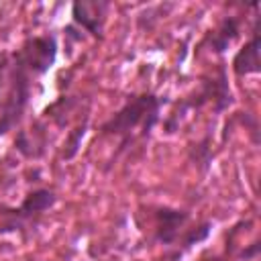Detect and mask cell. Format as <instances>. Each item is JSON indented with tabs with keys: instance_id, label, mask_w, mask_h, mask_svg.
Listing matches in <instances>:
<instances>
[{
	"instance_id": "1",
	"label": "cell",
	"mask_w": 261,
	"mask_h": 261,
	"mask_svg": "<svg viewBox=\"0 0 261 261\" xmlns=\"http://www.w3.org/2000/svg\"><path fill=\"white\" fill-rule=\"evenodd\" d=\"M165 104H169V100L151 90L133 92L124 98L122 106L100 124V133L104 137L118 139V149L112 161L151 135V130L161 122V108Z\"/></svg>"
},
{
	"instance_id": "2",
	"label": "cell",
	"mask_w": 261,
	"mask_h": 261,
	"mask_svg": "<svg viewBox=\"0 0 261 261\" xmlns=\"http://www.w3.org/2000/svg\"><path fill=\"white\" fill-rule=\"evenodd\" d=\"M151 218L149 243L161 245L165 249V259L179 261L186 251L194 245L204 243L212 232L210 220H196L192 212L167 204L147 206Z\"/></svg>"
},
{
	"instance_id": "3",
	"label": "cell",
	"mask_w": 261,
	"mask_h": 261,
	"mask_svg": "<svg viewBox=\"0 0 261 261\" xmlns=\"http://www.w3.org/2000/svg\"><path fill=\"white\" fill-rule=\"evenodd\" d=\"M35 80L16 49H0V137L22 122L33 100Z\"/></svg>"
},
{
	"instance_id": "4",
	"label": "cell",
	"mask_w": 261,
	"mask_h": 261,
	"mask_svg": "<svg viewBox=\"0 0 261 261\" xmlns=\"http://www.w3.org/2000/svg\"><path fill=\"white\" fill-rule=\"evenodd\" d=\"M232 104H234V96H232V90L228 84V65L220 57L218 63L210 71H206L198 77V86L192 90V94L184 96L177 102V108L163 120V128L169 135L175 133L184 112H188V110H202V108L210 106L214 114H222Z\"/></svg>"
},
{
	"instance_id": "5",
	"label": "cell",
	"mask_w": 261,
	"mask_h": 261,
	"mask_svg": "<svg viewBox=\"0 0 261 261\" xmlns=\"http://www.w3.org/2000/svg\"><path fill=\"white\" fill-rule=\"evenodd\" d=\"M57 202V194L51 188H33L18 206H8L0 202V234H20L22 241H29L47 210Z\"/></svg>"
},
{
	"instance_id": "6",
	"label": "cell",
	"mask_w": 261,
	"mask_h": 261,
	"mask_svg": "<svg viewBox=\"0 0 261 261\" xmlns=\"http://www.w3.org/2000/svg\"><path fill=\"white\" fill-rule=\"evenodd\" d=\"M18 57L24 61V65L33 71V75L39 80L57 61L59 53V43L53 33H43V35H29L22 39V43L16 47Z\"/></svg>"
},
{
	"instance_id": "7",
	"label": "cell",
	"mask_w": 261,
	"mask_h": 261,
	"mask_svg": "<svg viewBox=\"0 0 261 261\" xmlns=\"http://www.w3.org/2000/svg\"><path fill=\"white\" fill-rule=\"evenodd\" d=\"M112 4L110 0H73L69 6L71 24L96 41H104V27Z\"/></svg>"
},
{
	"instance_id": "8",
	"label": "cell",
	"mask_w": 261,
	"mask_h": 261,
	"mask_svg": "<svg viewBox=\"0 0 261 261\" xmlns=\"http://www.w3.org/2000/svg\"><path fill=\"white\" fill-rule=\"evenodd\" d=\"M261 16L255 14L251 20V33L249 39L241 45V49L234 53L230 61V69L237 77H247V75H257L261 71Z\"/></svg>"
},
{
	"instance_id": "9",
	"label": "cell",
	"mask_w": 261,
	"mask_h": 261,
	"mask_svg": "<svg viewBox=\"0 0 261 261\" xmlns=\"http://www.w3.org/2000/svg\"><path fill=\"white\" fill-rule=\"evenodd\" d=\"M241 31H243V16H239V14H224L218 20V24L214 29H210L202 37V41L196 47V53L206 49L212 55L222 57L226 53V49L239 39Z\"/></svg>"
},
{
	"instance_id": "10",
	"label": "cell",
	"mask_w": 261,
	"mask_h": 261,
	"mask_svg": "<svg viewBox=\"0 0 261 261\" xmlns=\"http://www.w3.org/2000/svg\"><path fill=\"white\" fill-rule=\"evenodd\" d=\"M49 124L45 118H33L29 128H18L14 137V149L27 161H39L49 147Z\"/></svg>"
},
{
	"instance_id": "11",
	"label": "cell",
	"mask_w": 261,
	"mask_h": 261,
	"mask_svg": "<svg viewBox=\"0 0 261 261\" xmlns=\"http://www.w3.org/2000/svg\"><path fill=\"white\" fill-rule=\"evenodd\" d=\"M82 108V98L80 96H69V94H61L59 98H55L49 106H45L41 118H45L47 122H51L57 128H65L71 120V114Z\"/></svg>"
},
{
	"instance_id": "12",
	"label": "cell",
	"mask_w": 261,
	"mask_h": 261,
	"mask_svg": "<svg viewBox=\"0 0 261 261\" xmlns=\"http://www.w3.org/2000/svg\"><path fill=\"white\" fill-rule=\"evenodd\" d=\"M88 128H90V112L84 114V118H80V122L65 135L63 149H61V159H63V161L75 159V155L80 153V147H82V141H84Z\"/></svg>"
},
{
	"instance_id": "13",
	"label": "cell",
	"mask_w": 261,
	"mask_h": 261,
	"mask_svg": "<svg viewBox=\"0 0 261 261\" xmlns=\"http://www.w3.org/2000/svg\"><path fill=\"white\" fill-rule=\"evenodd\" d=\"M188 159L196 165L200 173H206L212 163V149H210V135H204L200 141L188 147Z\"/></svg>"
},
{
	"instance_id": "14",
	"label": "cell",
	"mask_w": 261,
	"mask_h": 261,
	"mask_svg": "<svg viewBox=\"0 0 261 261\" xmlns=\"http://www.w3.org/2000/svg\"><path fill=\"white\" fill-rule=\"evenodd\" d=\"M239 124H243L251 133V141H253V145H257L259 143V122H257V116L251 114V112H239Z\"/></svg>"
},
{
	"instance_id": "15",
	"label": "cell",
	"mask_w": 261,
	"mask_h": 261,
	"mask_svg": "<svg viewBox=\"0 0 261 261\" xmlns=\"http://www.w3.org/2000/svg\"><path fill=\"white\" fill-rule=\"evenodd\" d=\"M259 251H261V243L255 239L251 245H247L243 251L237 253V259H239V261H251V259H255V257L259 255Z\"/></svg>"
}]
</instances>
